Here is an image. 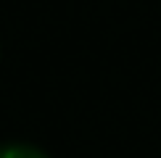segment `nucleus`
Instances as JSON below:
<instances>
[{
	"instance_id": "f257e3e1",
	"label": "nucleus",
	"mask_w": 161,
	"mask_h": 158,
	"mask_svg": "<svg viewBox=\"0 0 161 158\" xmlns=\"http://www.w3.org/2000/svg\"><path fill=\"white\" fill-rule=\"evenodd\" d=\"M0 158H42V155L29 150V148H8V150L0 153Z\"/></svg>"
}]
</instances>
